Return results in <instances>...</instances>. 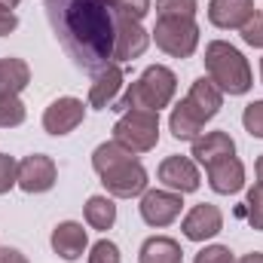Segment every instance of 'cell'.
Segmentation results:
<instances>
[{"instance_id":"cell-36","label":"cell","mask_w":263,"mask_h":263,"mask_svg":"<svg viewBox=\"0 0 263 263\" xmlns=\"http://www.w3.org/2000/svg\"><path fill=\"white\" fill-rule=\"evenodd\" d=\"M18 3H22V0H0V9H9V12H12Z\"/></svg>"},{"instance_id":"cell-27","label":"cell","mask_w":263,"mask_h":263,"mask_svg":"<svg viewBox=\"0 0 263 263\" xmlns=\"http://www.w3.org/2000/svg\"><path fill=\"white\" fill-rule=\"evenodd\" d=\"M110 9H114L117 18L141 22V18L150 12V0H110Z\"/></svg>"},{"instance_id":"cell-13","label":"cell","mask_w":263,"mask_h":263,"mask_svg":"<svg viewBox=\"0 0 263 263\" xmlns=\"http://www.w3.org/2000/svg\"><path fill=\"white\" fill-rule=\"evenodd\" d=\"M150 46V31L141 28V22L117 18V40H114V65H123L132 59H141Z\"/></svg>"},{"instance_id":"cell-21","label":"cell","mask_w":263,"mask_h":263,"mask_svg":"<svg viewBox=\"0 0 263 263\" xmlns=\"http://www.w3.org/2000/svg\"><path fill=\"white\" fill-rule=\"evenodd\" d=\"M28 83H31V67L25 65L22 59H15V55L0 59V92L18 95Z\"/></svg>"},{"instance_id":"cell-22","label":"cell","mask_w":263,"mask_h":263,"mask_svg":"<svg viewBox=\"0 0 263 263\" xmlns=\"http://www.w3.org/2000/svg\"><path fill=\"white\" fill-rule=\"evenodd\" d=\"M83 214H86V223L92 230H101V233L117 223V205H114L110 196H89Z\"/></svg>"},{"instance_id":"cell-20","label":"cell","mask_w":263,"mask_h":263,"mask_svg":"<svg viewBox=\"0 0 263 263\" xmlns=\"http://www.w3.org/2000/svg\"><path fill=\"white\" fill-rule=\"evenodd\" d=\"M184 251L172 236H150L141 251H138V263H181Z\"/></svg>"},{"instance_id":"cell-28","label":"cell","mask_w":263,"mask_h":263,"mask_svg":"<svg viewBox=\"0 0 263 263\" xmlns=\"http://www.w3.org/2000/svg\"><path fill=\"white\" fill-rule=\"evenodd\" d=\"M120 245L110 242V239H98L92 248H89V263H120Z\"/></svg>"},{"instance_id":"cell-24","label":"cell","mask_w":263,"mask_h":263,"mask_svg":"<svg viewBox=\"0 0 263 263\" xmlns=\"http://www.w3.org/2000/svg\"><path fill=\"white\" fill-rule=\"evenodd\" d=\"M239 214L251 223V230H257L263 233V184L257 181L251 190H248V196H245V205L239 208Z\"/></svg>"},{"instance_id":"cell-37","label":"cell","mask_w":263,"mask_h":263,"mask_svg":"<svg viewBox=\"0 0 263 263\" xmlns=\"http://www.w3.org/2000/svg\"><path fill=\"white\" fill-rule=\"evenodd\" d=\"M254 172H257V181L263 184V153L257 156V165H254Z\"/></svg>"},{"instance_id":"cell-17","label":"cell","mask_w":263,"mask_h":263,"mask_svg":"<svg viewBox=\"0 0 263 263\" xmlns=\"http://www.w3.org/2000/svg\"><path fill=\"white\" fill-rule=\"evenodd\" d=\"M190 156H193V162L208 168L211 162H217L223 156H236V141L227 132H205V135H199L193 141V153Z\"/></svg>"},{"instance_id":"cell-10","label":"cell","mask_w":263,"mask_h":263,"mask_svg":"<svg viewBox=\"0 0 263 263\" xmlns=\"http://www.w3.org/2000/svg\"><path fill=\"white\" fill-rule=\"evenodd\" d=\"M83 120H86V104H83L80 98H73V95L55 98V101L43 110V129L49 132L52 138L70 135Z\"/></svg>"},{"instance_id":"cell-4","label":"cell","mask_w":263,"mask_h":263,"mask_svg":"<svg viewBox=\"0 0 263 263\" xmlns=\"http://www.w3.org/2000/svg\"><path fill=\"white\" fill-rule=\"evenodd\" d=\"M114 141H120L135 156L150 153L159 144V114H153V110H126L114 126Z\"/></svg>"},{"instance_id":"cell-34","label":"cell","mask_w":263,"mask_h":263,"mask_svg":"<svg viewBox=\"0 0 263 263\" xmlns=\"http://www.w3.org/2000/svg\"><path fill=\"white\" fill-rule=\"evenodd\" d=\"M0 263H28V257L18 248H0Z\"/></svg>"},{"instance_id":"cell-9","label":"cell","mask_w":263,"mask_h":263,"mask_svg":"<svg viewBox=\"0 0 263 263\" xmlns=\"http://www.w3.org/2000/svg\"><path fill=\"white\" fill-rule=\"evenodd\" d=\"M59 181V168L52 156L46 153H31L18 162V187L25 193H49Z\"/></svg>"},{"instance_id":"cell-23","label":"cell","mask_w":263,"mask_h":263,"mask_svg":"<svg viewBox=\"0 0 263 263\" xmlns=\"http://www.w3.org/2000/svg\"><path fill=\"white\" fill-rule=\"evenodd\" d=\"M126 159H135V153H129L120 141H104V144H98L95 153H92V168H95L98 175H104V172L117 168V165L126 162Z\"/></svg>"},{"instance_id":"cell-29","label":"cell","mask_w":263,"mask_h":263,"mask_svg":"<svg viewBox=\"0 0 263 263\" xmlns=\"http://www.w3.org/2000/svg\"><path fill=\"white\" fill-rule=\"evenodd\" d=\"M18 187V162L9 153H0V196Z\"/></svg>"},{"instance_id":"cell-16","label":"cell","mask_w":263,"mask_h":263,"mask_svg":"<svg viewBox=\"0 0 263 263\" xmlns=\"http://www.w3.org/2000/svg\"><path fill=\"white\" fill-rule=\"evenodd\" d=\"M49 245H52V251H55L62 260L73 263V260H80V257L86 254V248H89V236H86L83 223H77V220H65V223H59V227L52 230Z\"/></svg>"},{"instance_id":"cell-30","label":"cell","mask_w":263,"mask_h":263,"mask_svg":"<svg viewBox=\"0 0 263 263\" xmlns=\"http://www.w3.org/2000/svg\"><path fill=\"white\" fill-rule=\"evenodd\" d=\"M242 126L251 138H263V101H251L242 114Z\"/></svg>"},{"instance_id":"cell-1","label":"cell","mask_w":263,"mask_h":263,"mask_svg":"<svg viewBox=\"0 0 263 263\" xmlns=\"http://www.w3.org/2000/svg\"><path fill=\"white\" fill-rule=\"evenodd\" d=\"M46 18L77 67L98 73L114 65L117 15L110 0H46Z\"/></svg>"},{"instance_id":"cell-33","label":"cell","mask_w":263,"mask_h":263,"mask_svg":"<svg viewBox=\"0 0 263 263\" xmlns=\"http://www.w3.org/2000/svg\"><path fill=\"white\" fill-rule=\"evenodd\" d=\"M15 28H18V18H15V12H9V9H0V37L12 34Z\"/></svg>"},{"instance_id":"cell-7","label":"cell","mask_w":263,"mask_h":263,"mask_svg":"<svg viewBox=\"0 0 263 263\" xmlns=\"http://www.w3.org/2000/svg\"><path fill=\"white\" fill-rule=\"evenodd\" d=\"M181 208H184L181 193H172V190H147L141 196V205H138L141 220L147 227H156V230L172 227L181 217Z\"/></svg>"},{"instance_id":"cell-8","label":"cell","mask_w":263,"mask_h":263,"mask_svg":"<svg viewBox=\"0 0 263 263\" xmlns=\"http://www.w3.org/2000/svg\"><path fill=\"white\" fill-rule=\"evenodd\" d=\"M156 178L165 190L172 193H196L202 178H199V165L193 162V156H165L156 168Z\"/></svg>"},{"instance_id":"cell-18","label":"cell","mask_w":263,"mask_h":263,"mask_svg":"<svg viewBox=\"0 0 263 263\" xmlns=\"http://www.w3.org/2000/svg\"><path fill=\"white\" fill-rule=\"evenodd\" d=\"M187 104L208 123V120H214V117L220 114V107H223V92H220L208 77H199V80H193V86H190V92H187Z\"/></svg>"},{"instance_id":"cell-26","label":"cell","mask_w":263,"mask_h":263,"mask_svg":"<svg viewBox=\"0 0 263 263\" xmlns=\"http://www.w3.org/2000/svg\"><path fill=\"white\" fill-rule=\"evenodd\" d=\"M159 18H196L199 0H156Z\"/></svg>"},{"instance_id":"cell-6","label":"cell","mask_w":263,"mask_h":263,"mask_svg":"<svg viewBox=\"0 0 263 263\" xmlns=\"http://www.w3.org/2000/svg\"><path fill=\"white\" fill-rule=\"evenodd\" d=\"M101 184L107 190V196L114 199H135V196H144L147 193V168L138 162V159H126L120 162L117 168L104 172L101 175Z\"/></svg>"},{"instance_id":"cell-12","label":"cell","mask_w":263,"mask_h":263,"mask_svg":"<svg viewBox=\"0 0 263 263\" xmlns=\"http://www.w3.org/2000/svg\"><path fill=\"white\" fill-rule=\"evenodd\" d=\"M126 86V73L120 65H107L98 73H92V86H89V107L95 110H110L117 104V98L123 95Z\"/></svg>"},{"instance_id":"cell-31","label":"cell","mask_w":263,"mask_h":263,"mask_svg":"<svg viewBox=\"0 0 263 263\" xmlns=\"http://www.w3.org/2000/svg\"><path fill=\"white\" fill-rule=\"evenodd\" d=\"M239 34H242V40H245L248 46L263 49V12H254V15L239 28Z\"/></svg>"},{"instance_id":"cell-35","label":"cell","mask_w":263,"mask_h":263,"mask_svg":"<svg viewBox=\"0 0 263 263\" xmlns=\"http://www.w3.org/2000/svg\"><path fill=\"white\" fill-rule=\"evenodd\" d=\"M236 263H263V254L260 251H251V254H245L242 260H236Z\"/></svg>"},{"instance_id":"cell-19","label":"cell","mask_w":263,"mask_h":263,"mask_svg":"<svg viewBox=\"0 0 263 263\" xmlns=\"http://www.w3.org/2000/svg\"><path fill=\"white\" fill-rule=\"evenodd\" d=\"M168 129L172 135L178 138V141H196L202 129H205V120L199 117L196 110L187 104V98L184 101H178L175 107H172V114H168Z\"/></svg>"},{"instance_id":"cell-5","label":"cell","mask_w":263,"mask_h":263,"mask_svg":"<svg viewBox=\"0 0 263 263\" xmlns=\"http://www.w3.org/2000/svg\"><path fill=\"white\" fill-rule=\"evenodd\" d=\"M150 40L172 59H190L199 46V25L196 18H156Z\"/></svg>"},{"instance_id":"cell-2","label":"cell","mask_w":263,"mask_h":263,"mask_svg":"<svg viewBox=\"0 0 263 263\" xmlns=\"http://www.w3.org/2000/svg\"><path fill=\"white\" fill-rule=\"evenodd\" d=\"M175 92H178V77L175 70L165 65H150L144 67V73L126 86V92L117 98V104L110 110H153L159 114L162 107H168L175 101Z\"/></svg>"},{"instance_id":"cell-38","label":"cell","mask_w":263,"mask_h":263,"mask_svg":"<svg viewBox=\"0 0 263 263\" xmlns=\"http://www.w3.org/2000/svg\"><path fill=\"white\" fill-rule=\"evenodd\" d=\"M260 80H263V59H260Z\"/></svg>"},{"instance_id":"cell-15","label":"cell","mask_w":263,"mask_h":263,"mask_svg":"<svg viewBox=\"0 0 263 263\" xmlns=\"http://www.w3.org/2000/svg\"><path fill=\"white\" fill-rule=\"evenodd\" d=\"M254 0H211L208 3V22L220 31H239L254 15Z\"/></svg>"},{"instance_id":"cell-32","label":"cell","mask_w":263,"mask_h":263,"mask_svg":"<svg viewBox=\"0 0 263 263\" xmlns=\"http://www.w3.org/2000/svg\"><path fill=\"white\" fill-rule=\"evenodd\" d=\"M196 263H236V257L227 245H205L196 254Z\"/></svg>"},{"instance_id":"cell-25","label":"cell","mask_w":263,"mask_h":263,"mask_svg":"<svg viewBox=\"0 0 263 263\" xmlns=\"http://www.w3.org/2000/svg\"><path fill=\"white\" fill-rule=\"evenodd\" d=\"M25 123V104L18 95L0 92V129H15Z\"/></svg>"},{"instance_id":"cell-11","label":"cell","mask_w":263,"mask_h":263,"mask_svg":"<svg viewBox=\"0 0 263 263\" xmlns=\"http://www.w3.org/2000/svg\"><path fill=\"white\" fill-rule=\"evenodd\" d=\"M181 230H184V236L190 242H208L223 230V211L217 205H211V202H199L184 214Z\"/></svg>"},{"instance_id":"cell-3","label":"cell","mask_w":263,"mask_h":263,"mask_svg":"<svg viewBox=\"0 0 263 263\" xmlns=\"http://www.w3.org/2000/svg\"><path fill=\"white\" fill-rule=\"evenodd\" d=\"M205 70L223 95H245L254 86L248 59L227 40H211L205 46Z\"/></svg>"},{"instance_id":"cell-14","label":"cell","mask_w":263,"mask_h":263,"mask_svg":"<svg viewBox=\"0 0 263 263\" xmlns=\"http://www.w3.org/2000/svg\"><path fill=\"white\" fill-rule=\"evenodd\" d=\"M205 172H208V187L220 196H233L245 187V165L239 156H223L211 162Z\"/></svg>"}]
</instances>
